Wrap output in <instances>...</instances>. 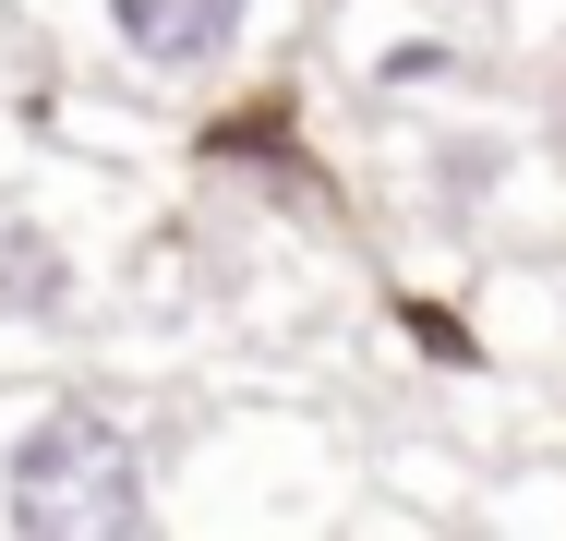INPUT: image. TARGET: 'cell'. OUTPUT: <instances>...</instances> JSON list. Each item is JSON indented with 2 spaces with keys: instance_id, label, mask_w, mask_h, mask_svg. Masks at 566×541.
Listing matches in <instances>:
<instances>
[{
  "instance_id": "6da1fadb",
  "label": "cell",
  "mask_w": 566,
  "mask_h": 541,
  "mask_svg": "<svg viewBox=\"0 0 566 541\" xmlns=\"http://www.w3.org/2000/svg\"><path fill=\"white\" fill-rule=\"evenodd\" d=\"M0 541H145V433L97 397H49L0 445Z\"/></svg>"
},
{
  "instance_id": "7a4b0ae2",
  "label": "cell",
  "mask_w": 566,
  "mask_h": 541,
  "mask_svg": "<svg viewBox=\"0 0 566 541\" xmlns=\"http://www.w3.org/2000/svg\"><path fill=\"white\" fill-rule=\"evenodd\" d=\"M97 24H109V49L133 73H218L229 49L253 36V0H97Z\"/></svg>"
},
{
  "instance_id": "3957f363",
  "label": "cell",
  "mask_w": 566,
  "mask_h": 541,
  "mask_svg": "<svg viewBox=\"0 0 566 541\" xmlns=\"http://www.w3.org/2000/svg\"><path fill=\"white\" fill-rule=\"evenodd\" d=\"M73 301H85L73 241H61L49 216H0V314H12V325H61Z\"/></svg>"
},
{
  "instance_id": "277c9868",
  "label": "cell",
  "mask_w": 566,
  "mask_h": 541,
  "mask_svg": "<svg viewBox=\"0 0 566 541\" xmlns=\"http://www.w3.org/2000/svg\"><path fill=\"white\" fill-rule=\"evenodd\" d=\"M458 49L447 36H386V61H374V85H447Z\"/></svg>"
}]
</instances>
